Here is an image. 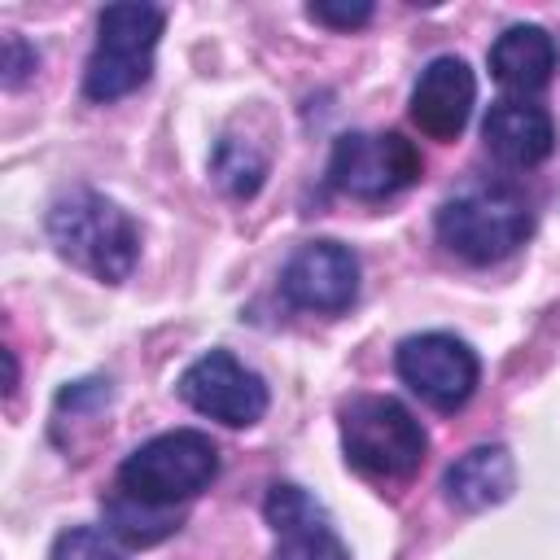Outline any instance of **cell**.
Instances as JSON below:
<instances>
[{
	"label": "cell",
	"instance_id": "cell-1",
	"mask_svg": "<svg viewBox=\"0 0 560 560\" xmlns=\"http://www.w3.org/2000/svg\"><path fill=\"white\" fill-rule=\"evenodd\" d=\"M48 241L66 262L92 271L105 284L127 280L140 258V232L131 214L96 188H70L48 206Z\"/></svg>",
	"mask_w": 560,
	"mask_h": 560
},
{
	"label": "cell",
	"instance_id": "cell-2",
	"mask_svg": "<svg viewBox=\"0 0 560 560\" xmlns=\"http://www.w3.org/2000/svg\"><path fill=\"white\" fill-rule=\"evenodd\" d=\"M534 232V210L512 184H477L438 210V241L464 262H499Z\"/></svg>",
	"mask_w": 560,
	"mask_h": 560
},
{
	"label": "cell",
	"instance_id": "cell-3",
	"mask_svg": "<svg viewBox=\"0 0 560 560\" xmlns=\"http://www.w3.org/2000/svg\"><path fill=\"white\" fill-rule=\"evenodd\" d=\"M341 451L359 472L398 481L424 464L429 433L398 398L359 394L341 407Z\"/></svg>",
	"mask_w": 560,
	"mask_h": 560
},
{
	"label": "cell",
	"instance_id": "cell-4",
	"mask_svg": "<svg viewBox=\"0 0 560 560\" xmlns=\"http://www.w3.org/2000/svg\"><path fill=\"white\" fill-rule=\"evenodd\" d=\"M214 477H219V446L201 429H171L149 438L122 459L118 490L153 508H175L201 494Z\"/></svg>",
	"mask_w": 560,
	"mask_h": 560
},
{
	"label": "cell",
	"instance_id": "cell-5",
	"mask_svg": "<svg viewBox=\"0 0 560 560\" xmlns=\"http://www.w3.org/2000/svg\"><path fill=\"white\" fill-rule=\"evenodd\" d=\"M162 22V9L153 4H109L96 22V48L83 70V96L109 105L136 92L153 70Z\"/></svg>",
	"mask_w": 560,
	"mask_h": 560
},
{
	"label": "cell",
	"instance_id": "cell-6",
	"mask_svg": "<svg viewBox=\"0 0 560 560\" xmlns=\"http://www.w3.org/2000/svg\"><path fill=\"white\" fill-rule=\"evenodd\" d=\"M420 171H424L420 149L398 131H350L332 144V158H328L332 188H341L346 197H359V201L394 197V192L411 188L420 179Z\"/></svg>",
	"mask_w": 560,
	"mask_h": 560
},
{
	"label": "cell",
	"instance_id": "cell-7",
	"mask_svg": "<svg viewBox=\"0 0 560 560\" xmlns=\"http://www.w3.org/2000/svg\"><path fill=\"white\" fill-rule=\"evenodd\" d=\"M394 368L411 394H420L438 411H459L481 376V363L468 341L451 332H416L398 346Z\"/></svg>",
	"mask_w": 560,
	"mask_h": 560
},
{
	"label": "cell",
	"instance_id": "cell-8",
	"mask_svg": "<svg viewBox=\"0 0 560 560\" xmlns=\"http://www.w3.org/2000/svg\"><path fill=\"white\" fill-rule=\"evenodd\" d=\"M179 398L219 420V424H232V429H245V424H258L262 411H267V385L254 368H245L236 354L228 350H210L201 359H192L184 372H179Z\"/></svg>",
	"mask_w": 560,
	"mask_h": 560
},
{
	"label": "cell",
	"instance_id": "cell-9",
	"mask_svg": "<svg viewBox=\"0 0 560 560\" xmlns=\"http://www.w3.org/2000/svg\"><path fill=\"white\" fill-rule=\"evenodd\" d=\"M280 293L315 315H341L359 298V258L341 241H306L280 271Z\"/></svg>",
	"mask_w": 560,
	"mask_h": 560
},
{
	"label": "cell",
	"instance_id": "cell-10",
	"mask_svg": "<svg viewBox=\"0 0 560 560\" xmlns=\"http://www.w3.org/2000/svg\"><path fill=\"white\" fill-rule=\"evenodd\" d=\"M262 512H267V525L280 534V547L271 560H350L346 542L328 525V512L302 486L276 481L267 490Z\"/></svg>",
	"mask_w": 560,
	"mask_h": 560
},
{
	"label": "cell",
	"instance_id": "cell-11",
	"mask_svg": "<svg viewBox=\"0 0 560 560\" xmlns=\"http://www.w3.org/2000/svg\"><path fill=\"white\" fill-rule=\"evenodd\" d=\"M477 79L464 57H433L411 88V122L433 140H455L472 114Z\"/></svg>",
	"mask_w": 560,
	"mask_h": 560
},
{
	"label": "cell",
	"instance_id": "cell-12",
	"mask_svg": "<svg viewBox=\"0 0 560 560\" xmlns=\"http://www.w3.org/2000/svg\"><path fill=\"white\" fill-rule=\"evenodd\" d=\"M481 136H486V149L503 166H516V171H529V166L547 162L551 149H556L551 114L542 105H529V101H499V105H490V114L481 122Z\"/></svg>",
	"mask_w": 560,
	"mask_h": 560
},
{
	"label": "cell",
	"instance_id": "cell-13",
	"mask_svg": "<svg viewBox=\"0 0 560 560\" xmlns=\"http://www.w3.org/2000/svg\"><path fill=\"white\" fill-rule=\"evenodd\" d=\"M551 70H556V44L542 26L516 22L490 44V74L508 92H521V96L542 92L551 83Z\"/></svg>",
	"mask_w": 560,
	"mask_h": 560
},
{
	"label": "cell",
	"instance_id": "cell-14",
	"mask_svg": "<svg viewBox=\"0 0 560 560\" xmlns=\"http://www.w3.org/2000/svg\"><path fill=\"white\" fill-rule=\"evenodd\" d=\"M512 486H516V464H512L508 446H472L442 477L446 499L464 512H481V508L503 503L512 494Z\"/></svg>",
	"mask_w": 560,
	"mask_h": 560
},
{
	"label": "cell",
	"instance_id": "cell-15",
	"mask_svg": "<svg viewBox=\"0 0 560 560\" xmlns=\"http://www.w3.org/2000/svg\"><path fill=\"white\" fill-rule=\"evenodd\" d=\"M105 521H109V529H114L122 542H131V547L162 542V538H171V534L179 529V512H175V508H153V503H140V499H131V494H122V490L105 503Z\"/></svg>",
	"mask_w": 560,
	"mask_h": 560
},
{
	"label": "cell",
	"instance_id": "cell-16",
	"mask_svg": "<svg viewBox=\"0 0 560 560\" xmlns=\"http://www.w3.org/2000/svg\"><path fill=\"white\" fill-rule=\"evenodd\" d=\"M210 171L214 179L232 192V197H254L262 188V175H267V158L249 144V140H236V136H223L214 144V158H210Z\"/></svg>",
	"mask_w": 560,
	"mask_h": 560
},
{
	"label": "cell",
	"instance_id": "cell-17",
	"mask_svg": "<svg viewBox=\"0 0 560 560\" xmlns=\"http://www.w3.org/2000/svg\"><path fill=\"white\" fill-rule=\"evenodd\" d=\"M52 560H122V551L92 525H74L61 529L52 542Z\"/></svg>",
	"mask_w": 560,
	"mask_h": 560
},
{
	"label": "cell",
	"instance_id": "cell-18",
	"mask_svg": "<svg viewBox=\"0 0 560 560\" xmlns=\"http://www.w3.org/2000/svg\"><path fill=\"white\" fill-rule=\"evenodd\" d=\"M35 66H39V52L18 31H9L4 44H0V70H4L0 79H4V88H22L35 74Z\"/></svg>",
	"mask_w": 560,
	"mask_h": 560
},
{
	"label": "cell",
	"instance_id": "cell-19",
	"mask_svg": "<svg viewBox=\"0 0 560 560\" xmlns=\"http://www.w3.org/2000/svg\"><path fill=\"white\" fill-rule=\"evenodd\" d=\"M306 18L337 26V31H350V26H363L372 18V4L368 0H315V4H306Z\"/></svg>",
	"mask_w": 560,
	"mask_h": 560
}]
</instances>
